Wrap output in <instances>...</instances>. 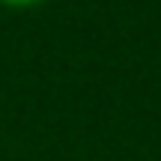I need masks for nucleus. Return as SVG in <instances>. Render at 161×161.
Instances as JSON below:
<instances>
[{
    "label": "nucleus",
    "instance_id": "f257e3e1",
    "mask_svg": "<svg viewBox=\"0 0 161 161\" xmlns=\"http://www.w3.org/2000/svg\"><path fill=\"white\" fill-rule=\"evenodd\" d=\"M3 6H36V3H42V0H0Z\"/></svg>",
    "mask_w": 161,
    "mask_h": 161
}]
</instances>
